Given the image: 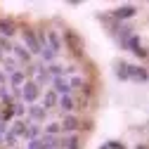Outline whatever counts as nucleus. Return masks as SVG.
Masks as SVG:
<instances>
[{
	"label": "nucleus",
	"mask_w": 149,
	"mask_h": 149,
	"mask_svg": "<svg viewBox=\"0 0 149 149\" xmlns=\"http://www.w3.org/2000/svg\"><path fill=\"white\" fill-rule=\"evenodd\" d=\"M19 90H22V97H24V102H29V104H33L36 100L40 97V88L36 85L33 81H26V83H24Z\"/></svg>",
	"instance_id": "f257e3e1"
},
{
	"label": "nucleus",
	"mask_w": 149,
	"mask_h": 149,
	"mask_svg": "<svg viewBox=\"0 0 149 149\" xmlns=\"http://www.w3.org/2000/svg\"><path fill=\"white\" fill-rule=\"evenodd\" d=\"M64 40H66L69 50H71L73 54H76V57H83V43H81V38H78V33L66 31V33H64Z\"/></svg>",
	"instance_id": "f03ea898"
},
{
	"label": "nucleus",
	"mask_w": 149,
	"mask_h": 149,
	"mask_svg": "<svg viewBox=\"0 0 149 149\" xmlns=\"http://www.w3.org/2000/svg\"><path fill=\"white\" fill-rule=\"evenodd\" d=\"M24 47L31 54H40V45H38V36H36V31H31V29L24 31Z\"/></svg>",
	"instance_id": "7ed1b4c3"
},
{
	"label": "nucleus",
	"mask_w": 149,
	"mask_h": 149,
	"mask_svg": "<svg viewBox=\"0 0 149 149\" xmlns=\"http://www.w3.org/2000/svg\"><path fill=\"white\" fill-rule=\"evenodd\" d=\"M57 147V140L54 137H47V135H40L29 142V149H54Z\"/></svg>",
	"instance_id": "20e7f679"
},
{
	"label": "nucleus",
	"mask_w": 149,
	"mask_h": 149,
	"mask_svg": "<svg viewBox=\"0 0 149 149\" xmlns=\"http://www.w3.org/2000/svg\"><path fill=\"white\" fill-rule=\"evenodd\" d=\"M45 45H47L54 54H59V52H62V38H59V33H57V31H50V33L45 36Z\"/></svg>",
	"instance_id": "39448f33"
},
{
	"label": "nucleus",
	"mask_w": 149,
	"mask_h": 149,
	"mask_svg": "<svg viewBox=\"0 0 149 149\" xmlns=\"http://www.w3.org/2000/svg\"><path fill=\"white\" fill-rule=\"evenodd\" d=\"M128 81L147 83V69H144V66H130V64H128Z\"/></svg>",
	"instance_id": "423d86ee"
},
{
	"label": "nucleus",
	"mask_w": 149,
	"mask_h": 149,
	"mask_svg": "<svg viewBox=\"0 0 149 149\" xmlns=\"http://www.w3.org/2000/svg\"><path fill=\"white\" fill-rule=\"evenodd\" d=\"M52 85H54V90H52L54 95H62V97H64V95H71V85H69V81H64L62 76H59V78H54Z\"/></svg>",
	"instance_id": "0eeeda50"
},
{
	"label": "nucleus",
	"mask_w": 149,
	"mask_h": 149,
	"mask_svg": "<svg viewBox=\"0 0 149 149\" xmlns=\"http://www.w3.org/2000/svg\"><path fill=\"white\" fill-rule=\"evenodd\" d=\"M59 128L64 130V133H73V130H78V118H76V116H71V114H66V116L62 118Z\"/></svg>",
	"instance_id": "6e6552de"
},
{
	"label": "nucleus",
	"mask_w": 149,
	"mask_h": 149,
	"mask_svg": "<svg viewBox=\"0 0 149 149\" xmlns=\"http://www.w3.org/2000/svg\"><path fill=\"white\" fill-rule=\"evenodd\" d=\"M135 14H137V7L135 5H125V7H118L114 12L116 19H130V17H135Z\"/></svg>",
	"instance_id": "1a4fd4ad"
},
{
	"label": "nucleus",
	"mask_w": 149,
	"mask_h": 149,
	"mask_svg": "<svg viewBox=\"0 0 149 149\" xmlns=\"http://www.w3.org/2000/svg\"><path fill=\"white\" fill-rule=\"evenodd\" d=\"M10 83H12L14 90H19V88L26 83V71H12V73H10Z\"/></svg>",
	"instance_id": "9d476101"
},
{
	"label": "nucleus",
	"mask_w": 149,
	"mask_h": 149,
	"mask_svg": "<svg viewBox=\"0 0 149 149\" xmlns=\"http://www.w3.org/2000/svg\"><path fill=\"white\" fill-rule=\"evenodd\" d=\"M29 116H31L36 123H40V121H45V116H47V109H45V107H36V104H31Z\"/></svg>",
	"instance_id": "9b49d317"
},
{
	"label": "nucleus",
	"mask_w": 149,
	"mask_h": 149,
	"mask_svg": "<svg viewBox=\"0 0 149 149\" xmlns=\"http://www.w3.org/2000/svg\"><path fill=\"white\" fill-rule=\"evenodd\" d=\"M22 137H26L29 142H31V140H36V137H40V125H38V123H33V125L24 128V133H22Z\"/></svg>",
	"instance_id": "f8f14e48"
},
{
	"label": "nucleus",
	"mask_w": 149,
	"mask_h": 149,
	"mask_svg": "<svg viewBox=\"0 0 149 149\" xmlns=\"http://www.w3.org/2000/svg\"><path fill=\"white\" fill-rule=\"evenodd\" d=\"M0 36H5V38L14 36V22H10V19H0Z\"/></svg>",
	"instance_id": "ddd939ff"
},
{
	"label": "nucleus",
	"mask_w": 149,
	"mask_h": 149,
	"mask_svg": "<svg viewBox=\"0 0 149 149\" xmlns=\"http://www.w3.org/2000/svg\"><path fill=\"white\" fill-rule=\"evenodd\" d=\"M12 52L17 54V59H19V62H31V52H29L24 45H17V47H12Z\"/></svg>",
	"instance_id": "4468645a"
},
{
	"label": "nucleus",
	"mask_w": 149,
	"mask_h": 149,
	"mask_svg": "<svg viewBox=\"0 0 149 149\" xmlns=\"http://www.w3.org/2000/svg\"><path fill=\"white\" fill-rule=\"evenodd\" d=\"M62 149H81V137L78 135H69L62 144Z\"/></svg>",
	"instance_id": "2eb2a0df"
},
{
	"label": "nucleus",
	"mask_w": 149,
	"mask_h": 149,
	"mask_svg": "<svg viewBox=\"0 0 149 149\" xmlns=\"http://www.w3.org/2000/svg\"><path fill=\"white\" fill-rule=\"evenodd\" d=\"M57 104H59V109H62V111H66V114H69V111H73V100H71V95L59 97V100H57Z\"/></svg>",
	"instance_id": "dca6fc26"
},
{
	"label": "nucleus",
	"mask_w": 149,
	"mask_h": 149,
	"mask_svg": "<svg viewBox=\"0 0 149 149\" xmlns=\"http://www.w3.org/2000/svg\"><path fill=\"white\" fill-rule=\"evenodd\" d=\"M116 69H118V71H116V76H118L121 81H128V64H125V62H118Z\"/></svg>",
	"instance_id": "f3484780"
},
{
	"label": "nucleus",
	"mask_w": 149,
	"mask_h": 149,
	"mask_svg": "<svg viewBox=\"0 0 149 149\" xmlns=\"http://www.w3.org/2000/svg\"><path fill=\"white\" fill-rule=\"evenodd\" d=\"M54 104H57V95H54L52 90H47L45 92V109H52Z\"/></svg>",
	"instance_id": "a211bd4d"
},
{
	"label": "nucleus",
	"mask_w": 149,
	"mask_h": 149,
	"mask_svg": "<svg viewBox=\"0 0 149 149\" xmlns=\"http://www.w3.org/2000/svg\"><path fill=\"white\" fill-rule=\"evenodd\" d=\"M40 57H43L45 62H52L54 57H57V54H54V52H52V50H50L47 45H43V47H40Z\"/></svg>",
	"instance_id": "6ab92c4d"
},
{
	"label": "nucleus",
	"mask_w": 149,
	"mask_h": 149,
	"mask_svg": "<svg viewBox=\"0 0 149 149\" xmlns=\"http://www.w3.org/2000/svg\"><path fill=\"white\" fill-rule=\"evenodd\" d=\"M24 128H26V123H24V121H17V123L12 125V130H10V133H12L14 137H19V135L24 133Z\"/></svg>",
	"instance_id": "aec40b11"
},
{
	"label": "nucleus",
	"mask_w": 149,
	"mask_h": 149,
	"mask_svg": "<svg viewBox=\"0 0 149 149\" xmlns=\"http://www.w3.org/2000/svg\"><path fill=\"white\" fill-rule=\"evenodd\" d=\"M59 123H47V128H45V133H47V137H54V135H57L59 133Z\"/></svg>",
	"instance_id": "412c9836"
},
{
	"label": "nucleus",
	"mask_w": 149,
	"mask_h": 149,
	"mask_svg": "<svg viewBox=\"0 0 149 149\" xmlns=\"http://www.w3.org/2000/svg\"><path fill=\"white\" fill-rule=\"evenodd\" d=\"M0 116H3V121H10V118L14 116V109H12V107H5V109H3V114H0Z\"/></svg>",
	"instance_id": "4be33fe9"
},
{
	"label": "nucleus",
	"mask_w": 149,
	"mask_h": 149,
	"mask_svg": "<svg viewBox=\"0 0 149 149\" xmlns=\"http://www.w3.org/2000/svg\"><path fill=\"white\" fill-rule=\"evenodd\" d=\"M0 100H3V102H12V95H10V92H7V88H0Z\"/></svg>",
	"instance_id": "5701e85b"
},
{
	"label": "nucleus",
	"mask_w": 149,
	"mask_h": 149,
	"mask_svg": "<svg viewBox=\"0 0 149 149\" xmlns=\"http://www.w3.org/2000/svg\"><path fill=\"white\" fill-rule=\"evenodd\" d=\"M107 149H125V144L123 142H109V144H104Z\"/></svg>",
	"instance_id": "b1692460"
},
{
	"label": "nucleus",
	"mask_w": 149,
	"mask_h": 149,
	"mask_svg": "<svg viewBox=\"0 0 149 149\" xmlns=\"http://www.w3.org/2000/svg\"><path fill=\"white\" fill-rule=\"evenodd\" d=\"M133 54H137V57H140V59H144V57H147V50H144V47L140 45V47H137V50H135Z\"/></svg>",
	"instance_id": "393cba45"
},
{
	"label": "nucleus",
	"mask_w": 149,
	"mask_h": 149,
	"mask_svg": "<svg viewBox=\"0 0 149 149\" xmlns=\"http://www.w3.org/2000/svg\"><path fill=\"white\" fill-rule=\"evenodd\" d=\"M12 109H14V114H17V116H22V114H24V104H17V107H12Z\"/></svg>",
	"instance_id": "a878e982"
},
{
	"label": "nucleus",
	"mask_w": 149,
	"mask_h": 149,
	"mask_svg": "<svg viewBox=\"0 0 149 149\" xmlns=\"http://www.w3.org/2000/svg\"><path fill=\"white\" fill-rule=\"evenodd\" d=\"M5 83H7V76H5L3 71H0V88H5Z\"/></svg>",
	"instance_id": "bb28decb"
},
{
	"label": "nucleus",
	"mask_w": 149,
	"mask_h": 149,
	"mask_svg": "<svg viewBox=\"0 0 149 149\" xmlns=\"http://www.w3.org/2000/svg\"><path fill=\"white\" fill-rule=\"evenodd\" d=\"M137 149H147V144H137Z\"/></svg>",
	"instance_id": "cd10ccee"
},
{
	"label": "nucleus",
	"mask_w": 149,
	"mask_h": 149,
	"mask_svg": "<svg viewBox=\"0 0 149 149\" xmlns=\"http://www.w3.org/2000/svg\"><path fill=\"white\" fill-rule=\"evenodd\" d=\"M0 62H3V52H0Z\"/></svg>",
	"instance_id": "c85d7f7f"
},
{
	"label": "nucleus",
	"mask_w": 149,
	"mask_h": 149,
	"mask_svg": "<svg viewBox=\"0 0 149 149\" xmlns=\"http://www.w3.org/2000/svg\"><path fill=\"white\" fill-rule=\"evenodd\" d=\"M0 142H3V135H0Z\"/></svg>",
	"instance_id": "c756f323"
},
{
	"label": "nucleus",
	"mask_w": 149,
	"mask_h": 149,
	"mask_svg": "<svg viewBox=\"0 0 149 149\" xmlns=\"http://www.w3.org/2000/svg\"><path fill=\"white\" fill-rule=\"evenodd\" d=\"M0 149H7V147H0Z\"/></svg>",
	"instance_id": "7c9ffc66"
},
{
	"label": "nucleus",
	"mask_w": 149,
	"mask_h": 149,
	"mask_svg": "<svg viewBox=\"0 0 149 149\" xmlns=\"http://www.w3.org/2000/svg\"><path fill=\"white\" fill-rule=\"evenodd\" d=\"M54 149H62V147H54Z\"/></svg>",
	"instance_id": "2f4dec72"
},
{
	"label": "nucleus",
	"mask_w": 149,
	"mask_h": 149,
	"mask_svg": "<svg viewBox=\"0 0 149 149\" xmlns=\"http://www.w3.org/2000/svg\"><path fill=\"white\" fill-rule=\"evenodd\" d=\"M102 149H107V147H102Z\"/></svg>",
	"instance_id": "473e14b6"
}]
</instances>
